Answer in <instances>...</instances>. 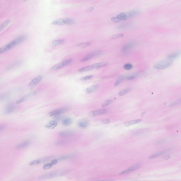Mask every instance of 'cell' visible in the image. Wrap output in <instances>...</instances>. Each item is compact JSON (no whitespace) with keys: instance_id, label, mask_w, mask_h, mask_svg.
Listing matches in <instances>:
<instances>
[{"instance_id":"6da1fadb","label":"cell","mask_w":181,"mask_h":181,"mask_svg":"<svg viewBox=\"0 0 181 181\" xmlns=\"http://www.w3.org/2000/svg\"><path fill=\"white\" fill-rule=\"evenodd\" d=\"M140 12L139 10H134L126 12H122L118 15L113 17L111 20L113 22L117 23L122 21L127 20L138 15Z\"/></svg>"},{"instance_id":"7a4b0ae2","label":"cell","mask_w":181,"mask_h":181,"mask_svg":"<svg viewBox=\"0 0 181 181\" xmlns=\"http://www.w3.org/2000/svg\"><path fill=\"white\" fill-rule=\"evenodd\" d=\"M26 38L27 36L26 35H21L16 38L15 39L6 44L0 49V53L1 54L11 49L15 46L25 41Z\"/></svg>"},{"instance_id":"3957f363","label":"cell","mask_w":181,"mask_h":181,"mask_svg":"<svg viewBox=\"0 0 181 181\" xmlns=\"http://www.w3.org/2000/svg\"><path fill=\"white\" fill-rule=\"evenodd\" d=\"M75 23V21L72 19L71 18H60L56 19L53 21L51 23V24L54 25H73Z\"/></svg>"},{"instance_id":"277c9868","label":"cell","mask_w":181,"mask_h":181,"mask_svg":"<svg viewBox=\"0 0 181 181\" xmlns=\"http://www.w3.org/2000/svg\"><path fill=\"white\" fill-rule=\"evenodd\" d=\"M172 63V60L168 59L158 62L155 65L154 67L156 69H164L170 67Z\"/></svg>"},{"instance_id":"5b68a950","label":"cell","mask_w":181,"mask_h":181,"mask_svg":"<svg viewBox=\"0 0 181 181\" xmlns=\"http://www.w3.org/2000/svg\"><path fill=\"white\" fill-rule=\"evenodd\" d=\"M72 61H73V60L72 59H69L65 60L63 61V62L59 63L55 65L54 66H53L51 68L50 70L51 71H55V70L60 69L61 68L65 66H67V65L69 64Z\"/></svg>"},{"instance_id":"8992f818","label":"cell","mask_w":181,"mask_h":181,"mask_svg":"<svg viewBox=\"0 0 181 181\" xmlns=\"http://www.w3.org/2000/svg\"><path fill=\"white\" fill-rule=\"evenodd\" d=\"M69 110V108L68 107H63L61 108L58 109L56 110H53L51 111L48 114V117H51L53 116H56L59 115L60 114L65 113Z\"/></svg>"},{"instance_id":"52a82bcc","label":"cell","mask_w":181,"mask_h":181,"mask_svg":"<svg viewBox=\"0 0 181 181\" xmlns=\"http://www.w3.org/2000/svg\"><path fill=\"white\" fill-rule=\"evenodd\" d=\"M63 173V172L61 171H56V172H53L50 173L45 174L41 175L39 177V178L40 179H48L50 178H53V177H56L58 176L62 175V173Z\"/></svg>"},{"instance_id":"ba28073f","label":"cell","mask_w":181,"mask_h":181,"mask_svg":"<svg viewBox=\"0 0 181 181\" xmlns=\"http://www.w3.org/2000/svg\"><path fill=\"white\" fill-rule=\"evenodd\" d=\"M52 158V157H46L42 158L41 159L34 160L30 162L29 163V165L30 166H33L39 165L41 163H43L49 161Z\"/></svg>"},{"instance_id":"9c48e42d","label":"cell","mask_w":181,"mask_h":181,"mask_svg":"<svg viewBox=\"0 0 181 181\" xmlns=\"http://www.w3.org/2000/svg\"><path fill=\"white\" fill-rule=\"evenodd\" d=\"M42 79V76H39L35 77L29 83L28 87L31 89L34 88L41 81Z\"/></svg>"},{"instance_id":"30bf717a","label":"cell","mask_w":181,"mask_h":181,"mask_svg":"<svg viewBox=\"0 0 181 181\" xmlns=\"http://www.w3.org/2000/svg\"><path fill=\"white\" fill-rule=\"evenodd\" d=\"M108 110L107 109H99L90 111L89 113V115L90 117H93L97 115H101L104 114L108 112Z\"/></svg>"},{"instance_id":"8fae6325","label":"cell","mask_w":181,"mask_h":181,"mask_svg":"<svg viewBox=\"0 0 181 181\" xmlns=\"http://www.w3.org/2000/svg\"><path fill=\"white\" fill-rule=\"evenodd\" d=\"M16 108V106L15 104H10L5 108L4 110V113L6 114H11L15 110Z\"/></svg>"},{"instance_id":"7c38bea8","label":"cell","mask_w":181,"mask_h":181,"mask_svg":"<svg viewBox=\"0 0 181 181\" xmlns=\"http://www.w3.org/2000/svg\"><path fill=\"white\" fill-rule=\"evenodd\" d=\"M101 52H95L94 53H91L90 54H88V55H87L86 56H85L84 57H83L81 60H80L81 62H85L86 61H88V60H89L90 59H92L94 57H95L96 56L98 55L101 54Z\"/></svg>"},{"instance_id":"4fadbf2b","label":"cell","mask_w":181,"mask_h":181,"mask_svg":"<svg viewBox=\"0 0 181 181\" xmlns=\"http://www.w3.org/2000/svg\"><path fill=\"white\" fill-rule=\"evenodd\" d=\"M139 167V166L138 165H135L133 166L130 167H129V168H128L126 170L121 172L119 173V174L120 175H124L127 174H129V173L136 170L138 169Z\"/></svg>"},{"instance_id":"5bb4252c","label":"cell","mask_w":181,"mask_h":181,"mask_svg":"<svg viewBox=\"0 0 181 181\" xmlns=\"http://www.w3.org/2000/svg\"><path fill=\"white\" fill-rule=\"evenodd\" d=\"M57 122L56 120L49 121L45 125V128L49 129H53L57 125Z\"/></svg>"},{"instance_id":"9a60e30c","label":"cell","mask_w":181,"mask_h":181,"mask_svg":"<svg viewBox=\"0 0 181 181\" xmlns=\"http://www.w3.org/2000/svg\"><path fill=\"white\" fill-rule=\"evenodd\" d=\"M31 143V141L29 140H26L18 144L16 146V148L17 149H22L28 147Z\"/></svg>"},{"instance_id":"2e32d148","label":"cell","mask_w":181,"mask_h":181,"mask_svg":"<svg viewBox=\"0 0 181 181\" xmlns=\"http://www.w3.org/2000/svg\"><path fill=\"white\" fill-rule=\"evenodd\" d=\"M181 55V51H175V52H173L172 53H170L169 55H168L167 57V59L172 60L178 57L179 56Z\"/></svg>"},{"instance_id":"e0dca14e","label":"cell","mask_w":181,"mask_h":181,"mask_svg":"<svg viewBox=\"0 0 181 181\" xmlns=\"http://www.w3.org/2000/svg\"><path fill=\"white\" fill-rule=\"evenodd\" d=\"M35 94V92H33V93H32V94H27V95H25V96H23V97H22L21 98L19 99H18L16 101V104H19L21 103H22V102L25 101H26V100L28 99L29 97H30L32 96H34Z\"/></svg>"},{"instance_id":"ac0fdd59","label":"cell","mask_w":181,"mask_h":181,"mask_svg":"<svg viewBox=\"0 0 181 181\" xmlns=\"http://www.w3.org/2000/svg\"><path fill=\"white\" fill-rule=\"evenodd\" d=\"M73 120L70 117H66L63 119L62 122L63 125L65 126H68L72 124Z\"/></svg>"},{"instance_id":"d6986e66","label":"cell","mask_w":181,"mask_h":181,"mask_svg":"<svg viewBox=\"0 0 181 181\" xmlns=\"http://www.w3.org/2000/svg\"><path fill=\"white\" fill-rule=\"evenodd\" d=\"M98 86H93L86 89L85 92L87 94H90L96 91L98 89Z\"/></svg>"},{"instance_id":"ffe728a7","label":"cell","mask_w":181,"mask_h":181,"mask_svg":"<svg viewBox=\"0 0 181 181\" xmlns=\"http://www.w3.org/2000/svg\"><path fill=\"white\" fill-rule=\"evenodd\" d=\"M73 134V132L70 131H64L59 133V135L63 137H67L71 136Z\"/></svg>"},{"instance_id":"44dd1931","label":"cell","mask_w":181,"mask_h":181,"mask_svg":"<svg viewBox=\"0 0 181 181\" xmlns=\"http://www.w3.org/2000/svg\"><path fill=\"white\" fill-rule=\"evenodd\" d=\"M108 64V63L106 62H103L95 63V64L92 65V66L93 69H96L107 66Z\"/></svg>"},{"instance_id":"7402d4cb","label":"cell","mask_w":181,"mask_h":181,"mask_svg":"<svg viewBox=\"0 0 181 181\" xmlns=\"http://www.w3.org/2000/svg\"><path fill=\"white\" fill-rule=\"evenodd\" d=\"M142 120L141 119L136 120H132V121H129L124 123V125L126 126H129L133 124H138L142 121Z\"/></svg>"},{"instance_id":"603a6c76","label":"cell","mask_w":181,"mask_h":181,"mask_svg":"<svg viewBox=\"0 0 181 181\" xmlns=\"http://www.w3.org/2000/svg\"><path fill=\"white\" fill-rule=\"evenodd\" d=\"M11 21L10 19H8L3 22L0 26V30L2 31L3 29L7 27L11 23Z\"/></svg>"},{"instance_id":"cb8c5ba5","label":"cell","mask_w":181,"mask_h":181,"mask_svg":"<svg viewBox=\"0 0 181 181\" xmlns=\"http://www.w3.org/2000/svg\"><path fill=\"white\" fill-rule=\"evenodd\" d=\"M92 69H93V68L92 65H90L80 69H79L78 71L79 72H84L90 71Z\"/></svg>"},{"instance_id":"d4e9b609","label":"cell","mask_w":181,"mask_h":181,"mask_svg":"<svg viewBox=\"0 0 181 181\" xmlns=\"http://www.w3.org/2000/svg\"><path fill=\"white\" fill-rule=\"evenodd\" d=\"M168 151V150H165V151H163L160 152H158V153H156V154H154L150 156L149 157V159L154 158H156V157H157L160 156V155L166 154V153H167Z\"/></svg>"},{"instance_id":"484cf974","label":"cell","mask_w":181,"mask_h":181,"mask_svg":"<svg viewBox=\"0 0 181 181\" xmlns=\"http://www.w3.org/2000/svg\"><path fill=\"white\" fill-rule=\"evenodd\" d=\"M74 155H63V156H61L59 158H58L57 160L58 161H63L64 160H67V159H69L73 157Z\"/></svg>"},{"instance_id":"4316f807","label":"cell","mask_w":181,"mask_h":181,"mask_svg":"<svg viewBox=\"0 0 181 181\" xmlns=\"http://www.w3.org/2000/svg\"><path fill=\"white\" fill-rule=\"evenodd\" d=\"M88 125V123L87 121H81L78 123V126L80 128H86Z\"/></svg>"},{"instance_id":"83f0119b","label":"cell","mask_w":181,"mask_h":181,"mask_svg":"<svg viewBox=\"0 0 181 181\" xmlns=\"http://www.w3.org/2000/svg\"><path fill=\"white\" fill-rule=\"evenodd\" d=\"M64 40L63 39H60L55 40V41H53L52 42L51 45H52V46L55 47V46H57L58 45H60L62 44L64 42Z\"/></svg>"},{"instance_id":"f1b7e54d","label":"cell","mask_w":181,"mask_h":181,"mask_svg":"<svg viewBox=\"0 0 181 181\" xmlns=\"http://www.w3.org/2000/svg\"><path fill=\"white\" fill-rule=\"evenodd\" d=\"M127 76L125 77V76H120V78H119L117 80V81H116L114 85V86H118V85H119L122 82V81L124 80V79L126 78Z\"/></svg>"},{"instance_id":"f546056e","label":"cell","mask_w":181,"mask_h":181,"mask_svg":"<svg viewBox=\"0 0 181 181\" xmlns=\"http://www.w3.org/2000/svg\"><path fill=\"white\" fill-rule=\"evenodd\" d=\"M91 44L90 42H84V43H80L77 45V46L78 47L81 48H85L90 46Z\"/></svg>"},{"instance_id":"4dcf8cb0","label":"cell","mask_w":181,"mask_h":181,"mask_svg":"<svg viewBox=\"0 0 181 181\" xmlns=\"http://www.w3.org/2000/svg\"><path fill=\"white\" fill-rule=\"evenodd\" d=\"M131 90V89L130 88H127V89H124V90H123L119 92L118 94H119V95L120 96H123V95L126 94H127V93H128Z\"/></svg>"},{"instance_id":"1f68e13d","label":"cell","mask_w":181,"mask_h":181,"mask_svg":"<svg viewBox=\"0 0 181 181\" xmlns=\"http://www.w3.org/2000/svg\"><path fill=\"white\" fill-rule=\"evenodd\" d=\"M181 104V98L176 100L174 101L170 105V107H173V106H177L179 104Z\"/></svg>"},{"instance_id":"d6a6232c","label":"cell","mask_w":181,"mask_h":181,"mask_svg":"<svg viewBox=\"0 0 181 181\" xmlns=\"http://www.w3.org/2000/svg\"><path fill=\"white\" fill-rule=\"evenodd\" d=\"M53 165L50 162V163H45L43 165V170H48V169H50L53 167Z\"/></svg>"},{"instance_id":"836d02e7","label":"cell","mask_w":181,"mask_h":181,"mask_svg":"<svg viewBox=\"0 0 181 181\" xmlns=\"http://www.w3.org/2000/svg\"><path fill=\"white\" fill-rule=\"evenodd\" d=\"M124 36V35L122 34H117L114 35L111 37V38L112 39H116L123 37Z\"/></svg>"},{"instance_id":"e575fe53","label":"cell","mask_w":181,"mask_h":181,"mask_svg":"<svg viewBox=\"0 0 181 181\" xmlns=\"http://www.w3.org/2000/svg\"><path fill=\"white\" fill-rule=\"evenodd\" d=\"M124 68L126 70H130L132 68V65L130 63H126L124 65Z\"/></svg>"},{"instance_id":"d590c367","label":"cell","mask_w":181,"mask_h":181,"mask_svg":"<svg viewBox=\"0 0 181 181\" xmlns=\"http://www.w3.org/2000/svg\"><path fill=\"white\" fill-rule=\"evenodd\" d=\"M93 77V75H88L86 76H84V77L81 78V80L82 81L87 80H89V79H90L92 78Z\"/></svg>"},{"instance_id":"8d00e7d4","label":"cell","mask_w":181,"mask_h":181,"mask_svg":"<svg viewBox=\"0 0 181 181\" xmlns=\"http://www.w3.org/2000/svg\"><path fill=\"white\" fill-rule=\"evenodd\" d=\"M112 102V100H108L107 101H106L104 102L103 104L102 105V106L103 107H105L106 106H107L108 105H109V104L111 103V102Z\"/></svg>"},{"instance_id":"74e56055","label":"cell","mask_w":181,"mask_h":181,"mask_svg":"<svg viewBox=\"0 0 181 181\" xmlns=\"http://www.w3.org/2000/svg\"><path fill=\"white\" fill-rule=\"evenodd\" d=\"M136 75H132L127 76L126 79L127 80H132L136 78Z\"/></svg>"},{"instance_id":"f35d334b","label":"cell","mask_w":181,"mask_h":181,"mask_svg":"<svg viewBox=\"0 0 181 181\" xmlns=\"http://www.w3.org/2000/svg\"><path fill=\"white\" fill-rule=\"evenodd\" d=\"M65 142H65V141H58V142H56L55 143V144L56 145H62L65 144Z\"/></svg>"},{"instance_id":"ab89813d","label":"cell","mask_w":181,"mask_h":181,"mask_svg":"<svg viewBox=\"0 0 181 181\" xmlns=\"http://www.w3.org/2000/svg\"><path fill=\"white\" fill-rule=\"evenodd\" d=\"M94 8L93 7H90V8H88L85 11V12L87 13H90V12H91L92 11H93Z\"/></svg>"},{"instance_id":"60d3db41","label":"cell","mask_w":181,"mask_h":181,"mask_svg":"<svg viewBox=\"0 0 181 181\" xmlns=\"http://www.w3.org/2000/svg\"><path fill=\"white\" fill-rule=\"evenodd\" d=\"M132 45H133V44H128L127 45H126L125 46H124L123 49L124 50H126V49H128L129 48H131L132 46Z\"/></svg>"},{"instance_id":"b9f144b4","label":"cell","mask_w":181,"mask_h":181,"mask_svg":"<svg viewBox=\"0 0 181 181\" xmlns=\"http://www.w3.org/2000/svg\"><path fill=\"white\" fill-rule=\"evenodd\" d=\"M58 162V160L57 159H53V160H52L50 162L53 165H56L57 163Z\"/></svg>"},{"instance_id":"7bdbcfd3","label":"cell","mask_w":181,"mask_h":181,"mask_svg":"<svg viewBox=\"0 0 181 181\" xmlns=\"http://www.w3.org/2000/svg\"><path fill=\"white\" fill-rule=\"evenodd\" d=\"M110 120L109 119H106L102 120V123L103 124H107L110 122Z\"/></svg>"},{"instance_id":"ee69618b","label":"cell","mask_w":181,"mask_h":181,"mask_svg":"<svg viewBox=\"0 0 181 181\" xmlns=\"http://www.w3.org/2000/svg\"><path fill=\"white\" fill-rule=\"evenodd\" d=\"M55 120H56V121H59L61 119V116H60H60H59V115H57V116H55Z\"/></svg>"},{"instance_id":"f6af8a7d","label":"cell","mask_w":181,"mask_h":181,"mask_svg":"<svg viewBox=\"0 0 181 181\" xmlns=\"http://www.w3.org/2000/svg\"><path fill=\"white\" fill-rule=\"evenodd\" d=\"M170 155H167V156H166L164 157L163 158V159L165 160H168L169 158H170Z\"/></svg>"},{"instance_id":"bcb514c9","label":"cell","mask_w":181,"mask_h":181,"mask_svg":"<svg viewBox=\"0 0 181 181\" xmlns=\"http://www.w3.org/2000/svg\"><path fill=\"white\" fill-rule=\"evenodd\" d=\"M4 126H2V125L0 126V131H2V130H4Z\"/></svg>"},{"instance_id":"7dc6e473","label":"cell","mask_w":181,"mask_h":181,"mask_svg":"<svg viewBox=\"0 0 181 181\" xmlns=\"http://www.w3.org/2000/svg\"><path fill=\"white\" fill-rule=\"evenodd\" d=\"M24 0V1H27V0Z\"/></svg>"}]
</instances>
